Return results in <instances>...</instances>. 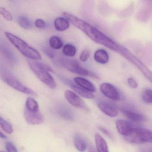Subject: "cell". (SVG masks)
<instances>
[{"label": "cell", "instance_id": "cell-1", "mask_svg": "<svg viewBox=\"0 0 152 152\" xmlns=\"http://www.w3.org/2000/svg\"><path fill=\"white\" fill-rule=\"evenodd\" d=\"M63 15L70 23L96 43L102 45L122 56L127 50L126 48L114 42L96 28L75 15L67 12H64Z\"/></svg>", "mask_w": 152, "mask_h": 152}, {"label": "cell", "instance_id": "cell-2", "mask_svg": "<svg viewBox=\"0 0 152 152\" xmlns=\"http://www.w3.org/2000/svg\"><path fill=\"white\" fill-rule=\"evenodd\" d=\"M27 62L31 70L42 83L51 89L56 88V81L50 73V72H53L50 67L37 61L28 59Z\"/></svg>", "mask_w": 152, "mask_h": 152}, {"label": "cell", "instance_id": "cell-3", "mask_svg": "<svg viewBox=\"0 0 152 152\" xmlns=\"http://www.w3.org/2000/svg\"><path fill=\"white\" fill-rule=\"evenodd\" d=\"M5 35L8 40L25 57L32 60L41 59L42 56L40 53L23 39L8 32H5Z\"/></svg>", "mask_w": 152, "mask_h": 152}, {"label": "cell", "instance_id": "cell-4", "mask_svg": "<svg viewBox=\"0 0 152 152\" xmlns=\"http://www.w3.org/2000/svg\"><path fill=\"white\" fill-rule=\"evenodd\" d=\"M0 77L4 83L15 90L26 94L37 96V94L33 90L25 86L15 78L4 67L0 68Z\"/></svg>", "mask_w": 152, "mask_h": 152}, {"label": "cell", "instance_id": "cell-5", "mask_svg": "<svg viewBox=\"0 0 152 152\" xmlns=\"http://www.w3.org/2000/svg\"><path fill=\"white\" fill-rule=\"evenodd\" d=\"M124 137L126 140L131 143H152V131L143 128H134Z\"/></svg>", "mask_w": 152, "mask_h": 152}, {"label": "cell", "instance_id": "cell-6", "mask_svg": "<svg viewBox=\"0 0 152 152\" xmlns=\"http://www.w3.org/2000/svg\"><path fill=\"white\" fill-rule=\"evenodd\" d=\"M61 64L63 67L70 72L81 76L90 77L96 79H98L99 78V76L95 73L82 68L77 61L66 60L62 61Z\"/></svg>", "mask_w": 152, "mask_h": 152}, {"label": "cell", "instance_id": "cell-7", "mask_svg": "<svg viewBox=\"0 0 152 152\" xmlns=\"http://www.w3.org/2000/svg\"><path fill=\"white\" fill-rule=\"evenodd\" d=\"M124 58L135 65L144 76L152 83V72L139 59L136 57L131 52L128 51Z\"/></svg>", "mask_w": 152, "mask_h": 152}, {"label": "cell", "instance_id": "cell-8", "mask_svg": "<svg viewBox=\"0 0 152 152\" xmlns=\"http://www.w3.org/2000/svg\"><path fill=\"white\" fill-rule=\"evenodd\" d=\"M100 90L104 95L113 101H118L120 100V95L118 91L113 85L110 83L102 84L100 86Z\"/></svg>", "mask_w": 152, "mask_h": 152}, {"label": "cell", "instance_id": "cell-9", "mask_svg": "<svg viewBox=\"0 0 152 152\" xmlns=\"http://www.w3.org/2000/svg\"><path fill=\"white\" fill-rule=\"evenodd\" d=\"M65 96L68 102L75 108L86 110H88L83 100L74 92L66 90L65 92Z\"/></svg>", "mask_w": 152, "mask_h": 152}, {"label": "cell", "instance_id": "cell-10", "mask_svg": "<svg viewBox=\"0 0 152 152\" xmlns=\"http://www.w3.org/2000/svg\"><path fill=\"white\" fill-rule=\"evenodd\" d=\"M24 117L26 121L29 125H38L44 121L43 115L39 112H34L25 109Z\"/></svg>", "mask_w": 152, "mask_h": 152}, {"label": "cell", "instance_id": "cell-11", "mask_svg": "<svg viewBox=\"0 0 152 152\" xmlns=\"http://www.w3.org/2000/svg\"><path fill=\"white\" fill-rule=\"evenodd\" d=\"M97 106L104 114L109 117H116L118 114V110L114 105L106 101H100L97 103Z\"/></svg>", "mask_w": 152, "mask_h": 152}, {"label": "cell", "instance_id": "cell-12", "mask_svg": "<svg viewBox=\"0 0 152 152\" xmlns=\"http://www.w3.org/2000/svg\"><path fill=\"white\" fill-rule=\"evenodd\" d=\"M121 112L128 119L133 122L141 123L145 121L146 119L143 115L127 108H121Z\"/></svg>", "mask_w": 152, "mask_h": 152}, {"label": "cell", "instance_id": "cell-13", "mask_svg": "<svg viewBox=\"0 0 152 152\" xmlns=\"http://www.w3.org/2000/svg\"><path fill=\"white\" fill-rule=\"evenodd\" d=\"M116 126L118 132L123 136L126 135L132 129L134 128V125L125 120H118L116 122Z\"/></svg>", "mask_w": 152, "mask_h": 152}, {"label": "cell", "instance_id": "cell-14", "mask_svg": "<svg viewBox=\"0 0 152 152\" xmlns=\"http://www.w3.org/2000/svg\"><path fill=\"white\" fill-rule=\"evenodd\" d=\"M65 82L68 85L73 89V91L75 92L76 94H77L81 97L88 99H92L94 97V95L92 93L81 88L76 84L72 83L71 81L68 80H66Z\"/></svg>", "mask_w": 152, "mask_h": 152}, {"label": "cell", "instance_id": "cell-15", "mask_svg": "<svg viewBox=\"0 0 152 152\" xmlns=\"http://www.w3.org/2000/svg\"><path fill=\"white\" fill-rule=\"evenodd\" d=\"M74 81L77 85L90 93H94L96 91V88L94 85L86 79L77 77L74 79Z\"/></svg>", "mask_w": 152, "mask_h": 152}, {"label": "cell", "instance_id": "cell-16", "mask_svg": "<svg viewBox=\"0 0 152 152\" xmlns=\"http://www.w3.org/2000/svg\"><path fill=\"white\" fill-rule=\"evenodd\" d=\"M0 51L4 58L12 64H14L17 62V59L11 50L7 47L4 44L0 43Z\"/></svg>", "mask_w": 152, "mask_h": 152}, {"label": "cell", "instance_id": "cell-17", "mask_svg": "<svg viewBox=\"0 0 152 152\" xmlns=\"http://www.w3.org/2000/svg\"><path fill=\"white\" fill-rule=\"evenodd\" d=\"M95 142L97 152H109L107 142L99 134L95 135Z\"/></svg>", "mask_w": 152, "mask_h": 152}, {"label": "cell", "instance_id": "cell-18", "mask_svg": "<svg viewBox=\"0 0 152 152\" xmlns=\"http://www.w3.org/2000/svg\"><path fill=\"white\" fill-rule=\"evenodd\" d=\"M74 144L78 151L84 152L87 148V143L85 138L80 134H77L74 137Z\"/></svg>", "mask_w": 152, "mask_h": 152}, {"label": "cell", "instance_id": "cell-19", "mask_svg": "<svg viewBox=\"0 0 152 152\" xmlns=\"http://www.w3.org/2000/svg\"><path fill=\"white\" fill-rule=\"evenodd\" d=\"M94 59L96 62L100 64H106L109 61V54L104 49H99L95 52Z\"/></svg>", "mask_w": 152, "mask_h": 152}, {"label": "cell", "instance_id": "cell-20", "mask_svg": "<svg viewBox=\"0 0 152 152\" xmlns=\"http://www.w3.org/2000/svg\"><path fill=\"white\" fill-rule=\"evenodd\" d=\"M54 27L58 31H64L69 27V21L62 17L57 18L54 21Z\"/></svg>", "mask_w": 152, "mask_h": 152}, {"label": "cell", "instance_id": "cell-21", "mask_svg": "<svg viewBox=\"0 0 152 152\" xmlns=\"http://www.w3.org/2000/svg\"><path fill=\"white\" fill-rule=\"evenodd\" d=\"M25 109L34 112H39V107L38 103L32 97H28L27 99Z\"/></svg>", "mask_w": 152, "mask_h": 152}, {"label": "cell", "instance_id": "cell-22", "mask_svg": "<svg viewBox=\"0 0 152 152\" xmlns=\"http://www.w3.org/2000/svg\"><path fill=\"white\" fill-rule=\"evenodd\" d=\"M58 113L61 117L68 120H72L74 118L73 112L68 108L65 107L60 108L58 109Z\"/></svg>", "mask_w": 152, "mask_h": 152}, {"label": "cell", "instance_id": "cell-23", "mask_svg": "<svg viewBox=\"0 0 152 152\" xmlns=\"http://www.w3.org/2000/svg\"><path fill=\"white\" fill-rule=\"evenodd\" d=\"M49 43L51 47L56 50L61 49L63 46V43L61 39L56 36H52L50 38Z\"/></svg>", "mask_w": 152, "mask_h": 152}, {"label": "cell", "instance_id": "cell-24", "mask_svg": "<svg viewBox=\"0 0 152 152\" xmlns=\"http://www.w3.org/2000/svg\"><path fill=\"white\" fill-rule=\"evenodd\" d=\"M62 52L64 55L66 56H68V57H74L77 52V49L75 46L67 44L63 47Z\"/></svg>", "mask_w": 152, "mask_h": 152}, {"label": "cell", "instance_id": "cell-25", "mask_svg": "<svg viewBox=\"0 0 152 152\" xmlns=\"http://www.w3.org/2000/svg\"><path fill=\"white\" fill-rule=\"evenodd\" d=\"M0 127L6 134H11L13 133V128L10 123L0 117Z\"/></svg>", "mask_w": 152, "mask_h": 152}, {"label": "cell", "instance_id": "cell-26", "mask_svg": "<svg viewBox=\"0 0 152 152\" xmlns=\"http://www.w3.org/2000/svg\"><path fill=\"white\" fill-rule=\"evenodd\" d=\"M18 23L20 26L24 29H29L32 26L30 20L25 16H20L18 17Z\"/></svg>", "mask_w": 152, "mask_h": 152}, {"label": "cell", "instance_id": "cell-27", "mask_svg": "<svg viewBox=\"0 0 152 152\" xmlns=\"http://www.w3.org/2000/svg\"><path fill=\"white\" fill-rule=\"evenodd\" d=\"M143 101L147 103H152V90L146 89L142 94Z\"/></svg>", "mask_w": 152, "mask_h": 152}, {"label": "cell", "instance_id": "cell-28", "mask_svg": "<svg viewBox=\"0 0 152 152\" xmlns=\"http://www.w3.org/2000/svg\"><path fill=\"white\" fill-rule=\"evenodd\" d=\"M0 14L6 20L11 21L12 17L10 12L4 7H0Z\"/></svg>", "mask_w": 152, "mask_h": 152}, {"label": "cell", "instance_id": "cell-29", "mask_svg": "<svg viewBox=\"0 0 152 152\" xmlns=\"http://www.w3.org/2000/svg\"><path fill=\"white\" fill-rule=\"evenodd\" d=\"M89 56H90V52L88 50H84L82 51L80 55V59L83 62H85L88 60Z\"/></svg>", "mask_w": 152, "mask_h": 152}, {"label": "cell", "instance_id": "cell-30", "mask_svg": "<svg viewBox=\"0 0 152 152\" xmlns=\"http://www.w3.org/2000/svg\"><path fill=\"white\" fill-rule=\"evenodd\" d=\"M5 145L7 152H18L15 145L11 142H6Z\"/></svg>", "mask_w": 152, "mask_h": 152}, {"label": "cell", "instance_id": "cell-31", "mask_svg": "<svg viewBox=\"0 0 152 152\" xmlns=\"http://www.w3.org/2000/svg\"><path fill=\"white\" fill-rule=\"evenodd\" d=\"M35 25L38 28H45L46 27V24L45 21L41 19H37L35 21Z\"/></svg>", "mask_w": 152, "mask_h": 152}, {"label": "cell", "instance_id": "cell-32", "mask_svg": "<svg viewBox=\"0 0 152 152\" xmlns=\"http://www.w3.org/2000/svg\"><path fill=\"white\" fill-rule=\"evenodd\" d=\"M128 83L129 86L132 88H136L138 87V84L133 78H129L128 79Z\"/></svg>", "mask_w": 152, "mask_h": 152}, {"label": "cell", "instance_id": "cell-33", "mask_svg": "<svg viewBox=\"0 0 152 152\" xmlns=\"http://www.w3.org/2000/svg\"><path fill=\"white\" fill-rule=\"evenodd\" d=\"M99 129H100V130H101L103 133L105 134L107 136L109 137L110 138H112V136L108 130H106L104 128L102 127H99Z\"/></svg>", "mask_w": 152, "mask_h": 152}, {"label": "cell", "instance_id": "cell-34", "mask_svg": "<svg viewBox=\"0 0 152 152\" xmlns=\"http://www.w3.org/2000/svg\"><path fill=\"white\" fill-rule=\"evenodd\" d=\"M141 152H152V148H146L142 149Z\"/></svg>", "mask_w": 152, "mask_h": 152}, {"label": "cell", "instance_id": "cell-35", "mask_svg": "<svg viewBox=\"0 0 152 152\" xmlns=\"http://www.w3.org/2000/svg\"><path fill=\"white\" fill-rule=\"evenodd\" d=\"M46 54H47L49 57H50V58H53L54 57V55H53V53L49 51H46V52H45Z\"/></svg>", "mask_w": 152, "mask_h": 152}, {"label": "cell", "instance_id": "cell-36", "mask_svg": "<svg viewBox=\"0 0 152 152\" xmlns=\"http://www.w3.org/2000/svg\"><path fill=\"white\" fill-rule=\"evenodd\" d=\"M88 152H96L93 146H90L89 147V150H88Z\"/></svg>", "mask_w": 152, "mask_h": 152}, {"label": "cell", "instance_id": "cell-37", "mask_svg": "<svg viewBox=\"0 0 152 152\" xmlns=\"http://www.w3.org/2000/svg\"><path fill=\"white\" fill-rule=\"evenodd\" d=\"M0 138H2V139H6V136L1 131H0Z\"/></svg>", "mask_w": 152, "mask_h": 152}, {"label": "cell", "instance_id": "cell-38", "mask_svg": "<svg viewBox=\"0 0 152 152\" xmlns=\"http://www.w3.org/2000/svg\"><path fill=\"white\" fill-rule=\"evenodd\" d=\"M0 152H4L2 151H0Z\"/></svg>", "mask_w": 152, "mask_h": 152}]
</instances>
